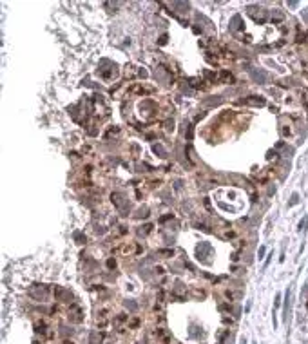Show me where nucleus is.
<instances>
[{
	"label": "nucleus",
	"mask_w": 308,
	"mask_h": 344,
	"mask_svg": "<svg viewBox=\"0 0 308 344\" xmlns=\"http://www.w3.org/2000/svg\"><path fill=\"white\" fill-rule=\"evenodd\" d=\"M232 24H234V29H243V25H241V16H239V15H236V16L232 18Z\"/></svg>",
	"instance_id": "nucleus-3"
},
{
	"label": "nucleus",
	"mask_w": 308,
	"mask_h": 344,
	"mask_svg": "<svg viewBox=\"0 0 308 344\" xmlns=\"http://www.w3.org/2000/svg\"><path fill=\"white\" fill-rule=\"evenodd\" d=\"M265 252H267V250H265V246H259V252H258V255H259V259H261V257L265 255Z\"/></svg>",
	"instance_id": "nucleus-7"
},
{
	"label": "nucleus",
	"mask_w": 308,
	"mask_h": 344,
	"mask_svg": "<svg viewBox=\"0 0 308 344\" xmlns=\"http://www.w3.org/2000/svg\"><path fill=\"white\" fill-rule=\"evenodd\" d=\"M297 201H299V196H297V194H292V201H290V203H288V205H290V206H292V205H296V203H297Z\"/></svg>",
	"instance_id": "nucleus-6"
},
{
	"label": "nucleus",
	"mask_w": 308,
	"mask_h": 344,
	"mask_svg": "<svg viewBox=\"0 0 308 344\" xmlns=\"http://www.w3.org/2000/svg\"><path fill=\"white\" fill-rule=\"evenodd\" d=\"M152 151H154L156 154H160L161 158H165V156H167V152H165V149H163L161 145H154V147H152Z\"/></svg>",
	"instance_id": "nucleus-4"
},
{
	"label": "nucleus",
	"mask_w": 308,
	"mask_h": 344,
	"mask_svg": "<svg viewBox=\"0 0 308 344\" xmlns=\"http://www.w3.org/2000/svg\"><path fill=\"white\" fill-rule=\"evenodd\" d=\"M241 344H247V341H245V339H243V341H241Z\"/></svg>",
	"instance_id": "nucleus-8"
},
{
	"label": "nucleus",
	"mask_w": 308,
	"mask_h": 344,
	"mask_svg": "<svg viewBox=\"0 0 308 344\" xmlns=\"http://www.w3.org/2000/svg\"><path fill=\"white\" fill-rule=\"evenodd\" d=\"M306 228H308V216H306V219H305V221H301V223H299V232H305Z\"/></svg>",
	"instance_id": "nucleus-5"
},
{
	"label": "nucleus",
	"mask_w": 308,
	"mask_h": 344,
	"mask_svg": "<svg viewBox=\"0 0 308 344\" xmlns=\"http://www.w3.org/2000/svg\"><path fill=\"white\" fill-rule=\"evenodd\" d=\"M250 76H252L258 83H267V80H268V76H267V73H265V71H256V69H250Z\"/></svg>",
	"instance_id": "nucleus-1"
},
{
	"label": "nucleus",
	"mask_w": 308,
	"mask_h": 344,
	"mask_svg": "<svg viewBox=\"0 0 308 344\" xmlns=\"http://www.w3.org/2000/svg\"><path fill=\"white\" fill-rule=\"evenodd\" d=\"M252 100H247V103H252V105H265V100L261 96H250Z\"/></svg>",
	"instance_id": "nucleus-2"
}]
</instances>
